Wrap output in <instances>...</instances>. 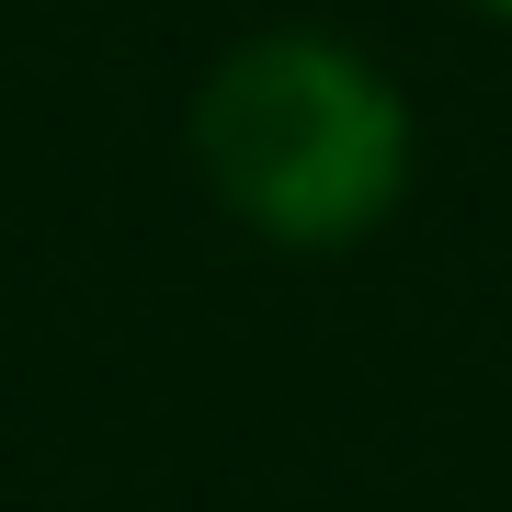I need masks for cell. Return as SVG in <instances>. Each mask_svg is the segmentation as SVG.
<instances>
[{"label": "cell", "instance_id": "obj_1", "mask_svg": "<svg viewBox=\"0 0 512 512\" xmlns=\"http://www.w3.org/2000/svg\"><path fill=\"white\" fill-rule=\"evenodd\" d=\"M194 171L285 251H342L410 194V103L342 35H251L194 92Z\"/></svg>", "mask_w": 512, "mask_h": 512}, {"label": "cell", "instance_id": "obj_2", "mask_svg": "<svg viewBox=\"0 0 512 512\" xmlns=\"http://www.w3.org/2000/svg\"><path fill=\"white\" fill-rule=\"evenodd\" d=\"M478 12H501V23H512V0H478Z\"/></svg>", "mask_w": 512, "mask_h": 512}]
</instances>
